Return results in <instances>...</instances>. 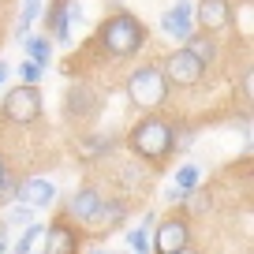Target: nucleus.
<instances>
[{"label":"nucleus","mask_w":254,"mask_h":254,"mask_svg":"<svg viewBox=\"0 0 254 254\" xmlns=\"http://www.w3.org/2000/svg\"><path fill=\"white\" fill-rule=\"evenodd\" d=\"M198 26H202V34H209V38L228 34L232 26H236L232 0H198Z\"/></svg>","instance_id":"7"},{"label":"nucleus","mask_w":254,"mask_h":254,"mask_svg":"<svg viewBox=\"0 0 254 254\" xmlns=\"http://www.w3.org/2000/svg\"><path fill=\"white\" fill-rule=\"evenodd\" d=\"M124 217H127V206H124V202H101L90 224L109 232V228H116V224H124Z\"/></svg>","instance_id":"14"},{"label":"nucleus","mask_w":254,"mask_h":254,"mask_svg":"<svg viewBox=\"0 0 254 254\" xmlns=\"http://www.w3.org/2000/svg\"><path fill=\"white\" fill-rule=\"evenodd\" d=\"M4 172H8V168H4V157H0V180H4Z\"/></svg>","instance_id":"28"},{"label":"nucleus","mask_w":254,"mask_h":254,"mask_svg":"<svg viewBox=\"0 0 254 254\" xmlns=\"http://www.w3.org/2000/svg\"><path fill=\"white\" fill-rule=\"evenodd\" d=\"M187 198V213H209V190H202V187H194L190 194H183Z\"/></svg>","instance_id":"20"},{"label":"nucleus","mask_w":254,"mask_h":254,"mask_svg":"<svg viewBox=\"0 0 254 254\" xmlns=\"http://www.w3.org/2000/svg\"><path fill=\"white\" fill-rule=\"evenodd\" d=\"M53 198H56V187L45 180V176H30V180H23V183H19V194H15V202L26 206V209H45V206H53Z\"/></svg>","instance_id":"11"},{"label":"nucleus","mask_w":254,"mask_h":254,"mask_svg":"<svg viewBox=\"0 0 254 254\" xmlns=\"http://www.w3.org/2000/svg\"><path fill=\"white\" fill-rule=\"evenodd\" d=\"M161 75H165L168 86H198L202 75H206V67H202L194 56L187 53V49H176V53H168L165 67H161Z\"/></svg>","instance_id":"6"},{"label":"nucleus","mask_w":254,"mask_h":254,"mask_svg":"<svg viewBox=\"0 0 254 254\" xmlns=\"http://www.w3.org/2000/svg\"><path fill=\"white\" fill-rule=\"evenodd\" d=\"M161 30H165L168 38H176V41H187L190 34H194V4H190V0L172 4V8L161 15Z\"/></svg>","instance_id":"10"},{"label":"nucleus","mask_w":254,"mask_h":254,"mask_svg":"<svg viewBox=\"0 0 254 254\" xmlns=\"http://www.w3.org/2000/svg\"><path fill=\"white\" fill-rule=\"evenodd\" d=\"M94 254H109V251H94Z\"/></svg>","instance_id":"29"},{"label":"nucleus","mask_w":254,"mask_h":254,"mask_svg":"<svg viewBox=\"0 0 254 254\" xmlns=\"http://www.w3.org/2000/svg\"><path fill=\"white\" fill-rule=\"evenodd\" d=\"M101 190L97 187H82V190H75L71 194V202H67V221H82V224H90L94 221V213H97V206H101Z\"/></svg>","instance_id":"12"},{"label":"nucleus","mask_w":254,"mask_h":254,"mask_svg":"<svg viewBox=\"0 0 254 254\" xmlns=\"http://www.w3.org/2000/svg\"><path fill=\"white\" fill-rule=\"evenodd\" d=\"M90 109H94V94L86 86L67 90V116H90Z\"/></svg>","instance_id":"16"},{"label":"nucleus","mask_w":254,"mask_h":254,"mask_svg":"<svg viewBox=\"0 0 254 254\" xmlns=\"http://www.w3.org/2000/svg\"><path fill=\"white\" fill-rule=\"evenodd\" d=\"M19 194V180H11L8 172H4V180H0V202H11Z\"/></svg>","instance_id":"23"},{"label":"nucleus","mask_w":254,"mask_h":254,"mask_svg":"<svg viewBox=\"0 0 254 254\" xmlns=\"http://www.w3.org/2000/svg\"><path fill=\"white\" fill-rule=\"evenodd\" d=\"M97 41L112 60H124V56H135L146 45V23L135 11H112L101 26H97Z\"/></svg>","instance_id":"1"},{"label":"nucleus","mask_w":254,"mask_h":254,"mask_svg":"<svg viewBox=\"0 0 254 254\" xmlns=\"http://www.w3.org/2000/svg\"><path fill=\"white\" fill-rule=\"evenodd\" d=\"M41 75H45V71H41L38 64H30V60H26V64H19V79H23V86H38V82H41Z\"/></svg>","instance_id":"22"},{"label":"nucleus","mask_w":254,"mask_h":254,"mask_svg":"<svg viewBox=\"0 0 254 254\" xmlns=\"http://www.w3.org/2000/svg\"><path fill=\"white\" fill-rule=\"evenodd\" d=\"M183 247H190L187 217H165L150 236V254H180Z\"/></svg>","instance_id":"5"},{"label":"nucleus","mask_w":254,"mask_h":254,"mask_svg":"<svg viewBox=\"0 0 254 254\" xmlns=\"http://www.w3.org/2000/svg\"><path fill=\"white\" fill-rule=\"evenodd\" d=\"M172 187H180L183 194H190L194 187H202V168H198V165H190V161H187V165H180V172H176V183H172Z\"/></svg>","instance_id":"17"},{"label":"nucleus","mask_w":254,"mask_h":254,"mask_svg":"<svg viewBox=\"0 0 254 254\" xmlns=\"http://www.w3.org/2000/svg\"><path fill=\"white\" fill-rule=\"evenodd\" d=\"M127 247H131V254H150V228H131Z\"/></svg>","instance_id":"21"},{"label":"nucleus","mask_w":254,"mask_h":254,"mask_svg":"<svg viewBox=\"0 0 254 254\" xmlns=\"http://www.w3.org/2000/svg\"><path fill=\"white\" fill-rule=\"evenodd\" d=\"M41 236H45V228H41V224H30V228L19 236V243H15V251H11V254H30L34 247H38V239H41Z\"/></svg>","instance_id":"19"},{"label":"nucleus","mask_w":254,"mask_h":254,"mask_svg":"<svg viewBox=\"0 0 254 254\" xmlns=\"http://www.w3.org/2000/svg\"><path fill=\"white\" fill-rule=\"evenodd\" d=\"M165 202H183V190L180 187H165Z\"/></svg>","instance_id":"25"},{"label":"nucleus","mask_w":254,"mask_h":254,"mask_svg":"<svg viewBox=\"0 0 254 254\" xmlns=\"http://www.w3.org/2000/svg\"><path fill=\"white\" fill-rule=\"evenodd\" d=\"M30 213H34V209H26V206L11 209V224H26V221H30Z\"/></svg>","instance_id":"24"},{"label":"nucleus","mask_w":254,"mask_h":254,"mask_svg":"<svg viewBox=\"0 0 254 254\" xmlns=\"http://www.w3.org/2000/svg\"><path fill=\"white\" fill-rule=\"evenodd\" d=\"M127 146L142 161H165L176 150V127L165 116H142L127 131Z\"/></svg>","instance_id":"2"},{"label":"nucleus","mask_w":254,"mask_h":254,"mask_svg":"<svg viewBox=\"0 0 254 254\" xmlns=\"http://www.w3.org/2000/svg\"><path fill=\"white\" fill-rule=\"evenodd\" d=\"M8 79V64H0V82Z\"/></svg>","instance_id":"26"},{"label":"nucleus","mask_w":254,"mask_h":254,"mask_svg":"<svg viewBox=\"0 0 254 254\" xmlns=\"http://www.w3.org/2000/svg\"><path fill=\"white\" fill-rule=\"evenodd\" d=\"M0 116L11 124H34L41 116V90L38 86H11L0 101Z\"/></svg>","instance_id":"4"},{"label":"nucleus","mask_w":254,"mask_h":254,"mask_svg":"<svg viewBox=\"0 0 254 254\" xmlns=\"http://www.w3.org/2000/svg\"><path fill=\"white\" fill-rule=\"evenodd\" d=\"M41 11V0H23V11H19V26H15V38L26 41V34H30V23L38 19Z\"/></svg>","instance_id":"18"},{"label":"nucleus","mask_w":254,"mask_h":254,"mask_svg":"<svg viewBox=\"0 0 254 254\" xmlns=\"http://www.w3.org/2000/svg\"><path fill=\"white\" fill-rule=\"evenodd\" d=\"M82 19V4L79 0H56L45 15L49 26V41H71V26Z\"/></svg>","instance_id":"8"},{"label":"nucleus","mask_w":254,"mask_h":254,"mask_svg":"<svg viewBox=\"0 0 254 254\" xmlns=\"http://www.w3.org/2000/svg\"><path fill=\"white\" fill-rule=\"evenodd\" d=\"M79 247H82L79 228H75L67 217H56L45 228V247H41V254H79Z\"/></svg>","instance_id":"9"},{"label":"nucleus","mask_w":254,"mask_h":254,"mask_svg":"<svg viewBox=\"0 0 254 254\" xmlns=\"http://www.w3.org/2000/svg\"><path fill=\"white\" fill-rule=\"evenodd\" d=\"M180 254H198V251H194V247H183V251Z\"/></svg>","instance_id":"27"},{"label":"nucleus","mask_w":254,"mask_h":254,"mask_svg":"<svg viewBox=\"0 0 254 254\" xmlns=\"http://www.w3.org/2000/svg\"><path fill=\"white\" fill-rule=\"evenodd\" d=\"M183 49H187V53L202 64V67H209V64L217 60V38H209V34H202V30L190 34V38L183 41Z\"/></svg>","instance_id":"13"},{"label":"nucleus","mask_w":254,"mask_h":254,"mask_svg":"<svg viewBox=\"0 0 254 254\" xmlns=\"http://www.w3.org/2000/svg\"><path fill=\"white\" fill-rule=\"evenodd\" d=\"M127 97H131V105H135V109H142V112H157L161 105H165L168 82H165V75H161L157 64L135 67V71L127 75Z\"/></svg>","instance_id":"3"},{"label":"nucleus","mask_w":254,"mask_h":254,"mask_svg":"<svg viewBox=\"0 0 254 254\" xmlns=\"http://www.w3.org/2000/svg\"><path fill=\"white\" fill-rule=\"evenodd\" d=\"M23 45H26V53H30V64H38L41 71H45V67H49V60H53V41H49V34L26 38Z\"/></svg>","instance_id":"15"}]
</instances>
